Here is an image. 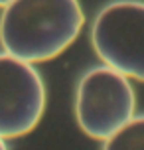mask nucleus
<instances>
[{
  "instance_id": "nucleus-1",
  "label": "nucleus",
  "mask_w": 144,
  "mask_h": 150,
  "mask_svg": "<svg viewBox=\"0 0 144 150\" xmlns=\"http://www.w3.org/2000/svg\"><path fill=\"white\" fill-rule=\"evenodd\" d=\"M83 24L79 0H12L0 14V44L6 53L34 65L63 53Z\"/></svg>"
},
{
  "instance_id": "nucleus-5",
  "label": "nucleus",
  "mask_w": 144,
  "mask_h": 150,
  "mask_svg": "<svg viewBox=\"0 0 144 150\" xmlns=\"http://www.w3.org/2000/svg\"><path fill=\"white\" fill-rule=\"evenodd\" d=\"M103 150H144V115L132 117L124 127L109 136Z\"/></svg>"
},
{
  "instance_id": "nucleus-3",
  "label": "nucleus",
  "mask_w": 144,
  "mask_h": 150,
  "mask_svg": "<svg viewBox=\"0 0 144 150\" xmlns=\"http://www.w3.org/2000/svg\"><path fill=\"white\" fill-rule=\"evenodd\" d=\"M91 44L107 67L144 81V2L114 0L91 26Z\"/></svg>"
},
{
  "instance_id": "nucleus-4",
  "label": "nucleus",
  "mask_w": 144,
  "mask_h": 150,
  "mask_svg": "<svg viewBox=\"0 0 144 150\" xmlns=\"http://www.w3.org/2000/svg\"><path fill=\"white\" fill-rule=\"evenodd\" d=\"M46 85L32 63L0 53V138H20L38 127Z\"/></svg>"
},
{
  "instance_id": "nucleus-7",
  "label": "nucleus",
  "mask_w": 144,
  "mask_h": 150,
  "mask_svg": "<svg viewBox=\"0 0 144 150\" xmlns=\"http://www.w3.org/2000/svg\"><path fill=\"white\" fill-rule=\"evenodd\" d=\"M0 150H8L6 148V142H4V138H0Z\"/></svg>"
},
{
  "instance_id": "nucleus-2",
  "label": "nucleus",
  "mask_w": 144,
  "mask_h": 150,
  "mask_svg": "<svg viewBox=\"0 0 144 150\" xmlns=\"http://www.w3.org/2000/svg\"><path fill=\"white\" fill-rule=\"evenodd\" d=\"M136 109V95L128 77L101 65L79 79L75 91V119L89 138L105 142L124 127Z\"/></svg>"
},
{
  "instance_id": "nucleus-6",
  "label": "nucleus",
  "mask_w": 144,
  "mask_h": 150,
  "mask_svg": "<svg viewBox=\"0 0 144 150\" xmlns=\"http://www.w3.org/2000/svg\"><path fill=\"white\" fill-rule=\"evenodd\" d=\"M12 0H0V8H4V6H8Z\"/></svg>"
}]
</instances>
